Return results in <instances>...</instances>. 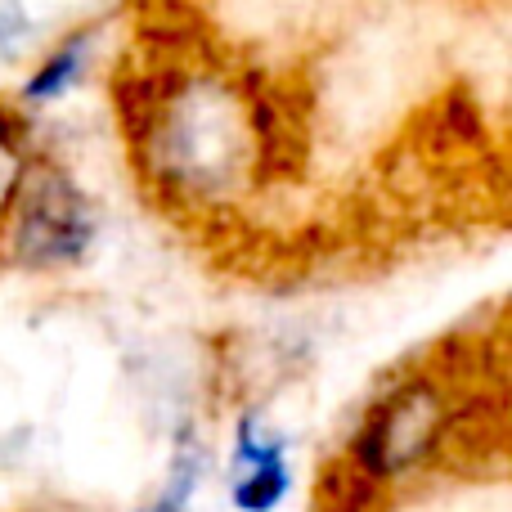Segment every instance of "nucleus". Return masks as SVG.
I'll list each match as a JSON object with an SVG mask.
<instances>
[{"mask_svg":"<svg viewBox=\"0 0 512 512\" xmlns=\"http://www.w3.org/2000/svg\"><path fill=\"white\" fill-rule=\"evenodd\" d=\"M149 512H171V508H167V504H162V508H149Z\"/></svg>","mask_w":512,"mask_h":512,"instance_id":"nucleus-7","label":"nucleus"},{"mask_svg":"<svg viewBox=\"0 0 512 512\" xmlns=\"http://www.w3.org/2000/svg\"><path fill=\"white\" fill-rule=\"evenodd\" d=\"M27 41H32V18L23 0H0V59H14Z\"/></svg>","mask_w":512,"mask_h":512,"instance_id":"nucleus-5","label":"nucleus"},{"mask_svg":"<svg viewBox=\"0 0 512 512\" xmlns=\"http://www.w3.org/2000/svg\"><path fill=\"white\" fill-rule=\"evenodd\" d=\"M23 135L27 131H23V122H18V113L9 104H0V149L18 158V153H23Z\"/></svg>","mask_w":512,"mask_h":512,"instance_id":"nucleus-6","label":"nucleus"},{"mask_svg":"<svg viewBox=\"0 0 512 512\" xmlns=\"http://www.w3.org/2000/svg\"><path fill=\"white\" fill-rule=\"evenodd\" d=\"M454 400L445 396L436 373H405L400 382L382 387L373 405L364 409L360 427L351 436L346 463L382 486V481L414 477L418 468L441 459L445 427H450Z\"/></svg>","mask_w":512,"mask_h":512,"instance_id":"nucleus-1","label":"nucleus"},{"mask_svg":"<svg viewBox=\"0 0 512 512\" xmlns=\"http://www.w3.org/2000/svg\"><path fill=\"white\" fill-rule=\"evenodd\" d=\"M90 41H95V32H77V36H68L59 50L45 54V59L36 63L32 77L23 81V104L41 108V104H54V99L68 95V90L81 81V72H86Z\"/></svg>","mask_w":512,"mask_h":512,"instance_id":"nucleus-4","label":"nucleus"},{"mask_svg":"<svg viewBox=\"0 0 512 512\" xmlns=\"http://www.w3.org/2000/svg\"><path fill=\"white\" fill-rule=\"evenodd\" d=\"M95 243V207L50 162H23L5 198L0 256L14 270H63Z\"/></svg>","mask_w":512,"mask_h":512,"instance_id":"nucleus-2","label":"nucleus"},{"mask_svg":"<svg viewBox=\"0 0 512 512\" xmlns=\"http://www.w3.org/2000/svg\"><path fill=\"white\" fill-rule=\"evenodd\" d=\"M234 468H239V477H234V508L239 512H274L288 499V450L252 414L243 418L239 436H234Z\"/></svg>","mask_w":512,"mask_h":512,"instance_id":"nucleus-3","label":"nucleus"}]
</instances>
